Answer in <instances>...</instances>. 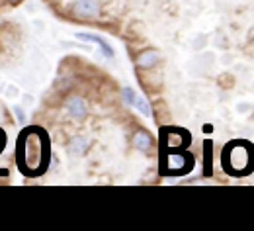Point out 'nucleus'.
I'll return each mask as SVG.
<instances>
[{"instance_id":"obj_5","label":"nucleus","mask_w":254,"mask_h":231,"mask_svg":"<svg viewBox=\"0 0 254 231\" xmlns=\"http://www.w3.org/2000/svg\"><path fill=\"white\" fill-rule=\"evenodd\" d=\"M133 145H135V149H139V151H149V149H151V145H152L151 135H149V133H145V131L135 133V137H133Z\"/></svg>"},{"instance_id":"obj_8","label":"nucleus","mask_w":254,"mask_h":231,"mask_svg":"<svg viewBox=\"0 0 254 231\" xmlns=\"http://www.w3.org/2000/svg\"><path fill=\"white\" fill-rule=\"evenodd\" d=\"M84 147H86V139L78 137V139H74V141H72V149H74L76 153H82V151H84Z\"/></svg>"},{"instance_id":"obj_4","label":"nucleus","mask_w":254,"mask_h":231,"mask_svg":"<svg viewBox=\"0 0 254 231\" xmlns=\"http://www.w3.org/2000/svg\"><path fill=\"white\" fill-rule=\"evenodd\" d=\"M156 63H158V53H156V51H145V53H141L139 59H137V65L143 67V69H151V67L156 65Z\"/></svg>"},{"instance_id":"obj_7","label":"nucleus","mask_w":254,"mask_h":231,"mask_svg":"<svg viewBox=\"0 0 254 231\" xmlns=\"http://www.w3.org/2000/svg\"><path fill=\"white\" fill-rule=\"evenodd\" d=\"M123 98H125V102H127V104H131V106H133V104H135V100H137V92H135L133 89H129V87H127V89H123Z\"/></svg>"},{"instance_id":"obj_1","label":"nucleus","mask_w":254,"mask_h":231,"mask_svg":"<svg viewBox=\"0 0 254 231\" xmlns=\"http://www.w3.org/2000/svg\"><path fill=\"white\" fill-rule=\"evenodd\" d=\"M70 10L80 20H94L100 16V2L98 0H74Z\"/></svg>"},{"instance_id":"obj_3","label":"nucleus","mask_w":254,"mask_h":231,"mask_svg":"<svg viewBox=\"0 0 254 231\" xmlns=\"http://www.w3.org/2000/svg\"><path fill=\"white\" fill-rule=\"evenodd\" d=\"M67 110H68V114H70L72 118L82 120L84 116H86V112H88V106H86V102H84L82 98L72 96V98H68V102H67Z\"/></svg>"},{"instance_id":"obj_6","label":"nucleus","mask_w":254,"mask_h":231,"mask_svg":"<svg viewBox=\"0 0 254 231\" xmlns=\"http://www.w3.org/2000/svg\"><path fill=\"white\" fill-rule=\"evenodd\" d=\"M133 106H135V108H137L143 116L151 118V106H149V102H147L143 96H139V94H137V100H135V104H133Z\"/></svg>"},{"instance_id":"obj_2","label":"nucleus","mask_w":254,"mask_h":231,"mask_svg":"<svg viewBox=\"0 0 254 231\" xmlns=\"http://www.w3.org/2000/svg\"><path fill=\"white\" fill-rule=\"evenodd\" d=\"M76 39H82V41H92V43H96V45L100 47V51H102L108 59H112V57H114V49H112V45H110L104 37H100V36H96V34H82V32H78V34H76Z\"/></svg>"},{"instance_id":"obj_9","label":"nucleus","mask_w":254,"mask_h":231,"mask_svg":"<svg viewBox=\"0 0 254 231\" xmlns=\"http://www.w3.org/2000/svg\"><path fill=\"white\" fill-rule=\"evenodd\" d=\"M10 2H20V0H10Z\"/></svg>"}]
</instances>
